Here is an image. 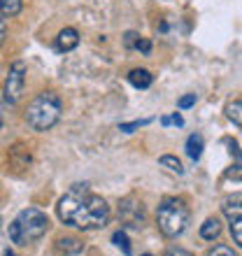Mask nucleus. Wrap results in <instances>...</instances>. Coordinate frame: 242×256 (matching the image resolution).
Wrapping results in <instances>:
<instances>
[{"instance_id":"dca6fc26","label":"nucleus","mask_w":242,"mask_h":256,"mask_svg":"<svg viewBox=\"0 0 242 256\" xmlns=\"http://www.w3.org/2000/svg\"><path fill=\"white\" fill-rule=\"evenodd\" d=\"M24 7V0H0V16H16Z\"/></svg>"},{"instance_id":"423d86ee","label":"nucleus","mask_w":242,"mask_h":256,"mask_svg":"<svg viewBox=\"0 0 242 256\" xmlns=\"http://www.w3.org/2000/svg\"><path fill=\"white\" fill-rule=\"evenodd\" d=\"M24 84H26V66L21 61H16L12 68H10V72H7V77H5V86H2L5 100L10 102V105H14V102L21 98Z\"/></svg>"},{"instance_id":"bb28decb","label":"nucleus","mask_w":242,"mask_h":256,"mask_svg":"<svg viewBox=\"0 0 242 256\" xmlns=\"http://www.w3.org/2000/svg\"><path fill=\"white\" fill-rule=\"evenodd\" d=\"M142 256H152V254H142Z\"/></svg>"},{"instance_id":"f257e3e1","label":"nucleus","mask_w":242,"mask_h":256,"mask_svg":"<svg viewBox=\"0 0 242 256\" xmlns=\"http://www.w3.org/2000/svg\"><path fill=\"white\" fill-rule=\"evenodd\" d=\"M58 219L66 226L80 230H96L108 226L110 222V205L105 198L88 189L86 184H74L56 205Z\"/></svg>"},{"instance_id":"b1692460","label":"nucleus","mask_w":242,"mask_h":256,"mask_svg":"<svg viewBox=\"0 0 242 256\" xmlns=\"http://www.w3.org/2000/svg\"><path fill=\"white\" fill-rule=\"evenodd\" d=\"M5 35H7V26H5V21H2V16H0V44L5 42Z\"/></svg>"},{"instance_id":"a878e982","label":"nucleus","mask_w":242,"mask_h":256,"mask_svg":"<svg viewBox=\"0 0 242 256\" xmlns=\"http://www.w3.org/2000/svg\"><path fill=\"white\" fill-rule=\"evenodd\" d=\"M7 256H14V254H10V252H7Z\"/></svg>"},{"instance_id":"393cba45","label":"nucleus","mask_w":242,"mask_h":256,"mask_svg":"<svg viewBox=\"0 0 242 256\" xmlns=\"http://www.w3.org/2000/svg\"><path fill=\"white\" fill-rule=\"evenodd\" d=\"M0 128H2V116H0Z\"/></svg>"},{"instance_id":"9b49d317","label":"nucleus","mask_w":242,"mask_h":256,"mask_svg":"<svg viewBox=\"0 0 242 256\" xmlns=\"http://www.w3.org/2000/svg\"><path fill=\"white\" fill-rule=\"evenodd\" d=\"M124 44H126V49H135V52H142V54H152V42L144 40L142 35L133 33V30L124 35Z\"/></svg>"},{"instance_id":"6e6552de","label":"nucleus","mask_w":242,"mask_h":256,"mask_svg":"<svg viewBox=\"0 0 242 256\" xmlns=\"http://www.w3.org/2000/svg\"><path fill=\"white\" fill-rule=\"evenodd\" d=\"M77 44H80V33L74 28H63L58 38H56V49L58 52H72Z\"/></svg>"},{"instance_id":"4be33fe9","label":"nucleus","mask_w":242,"mask_h":256,"mask_svg":"<svg viewBox=\"0 0 242 256\" xmlns=\"http://www.w3.org/2000/svg\"><path fill=\"white\" fill-rule=\"evenodd\" d=\"M161 124H163V126H170V124H175V126H184V119L180 116V112H175L172 116H163Z\"/></svg>"},{"instance_id":"f3484780","label":"nucleus","mask_w":242,"mask_h":256,"mask_svg":"<svg viewBox=\"0 0 242 256\" xmlns=\"http://www.w3.org/2000/svg\"><path fill=\"white\" fill-rule=\"evenodd\" d=\"M158 163H161L163 168H168L170 172H175V175H184V166H182V161L177 158V156H161L158 158Z\"/></svg>"},{"instance_id":"5701e85b","label":"nucleus","mask_w":242,"mask_h":256,"mask_svg":"<svg viewBox=\"0 0 242 256\" xmlns=\"http://www.w3.org/2000/svg\"><path fill=\"white\" fill-rule=\"evenodd\" d=\"M166 256H194V254L186 250H182V247H170V250L166 252Z\"/></svg>"},{"instance_id":"39448f33","label":"nucleus","mask_w":242,"mask_h":256,"mask_svg":"<svg viewBox=\"0 0 242 256\" xmlns=\"http://www.w3.org/2000/svg\"><path fill=\"white\" fill-rule=\"evenodd\" d=\"M222 212L228 219V230L233 242L242 250V194H233L228 198H224Z\"/></svg>"},{"instance_id":"20e7f679","label":"nucleus","mask_w":242,"mask_h":256,"mask_svg":"<svg viewBox=\"0 0 242 256\" xmlns=\"http://www.w3.org/2000/svg\"><path fill=\"white\" fill-rule=\"evenodd\" d=\"M191 222V212H188L186 202L182 198H163L158 210H156V224L166 238H177L186 230Z\"/></svg>"},{"instance_id":"412c9836","label":"nucleus","mask_w":242,"mask_h":256,"mask_svg":"<svg viewBox=\"0 0 242 256\" xmlns=\"http://www.w3.org/2000/svg\"><path fill=\"white\" fill-rule=\"evenodd\" d=\"M194 105H196V94H188L177 100V108L180 110H188V108H194Z\"/></svg>"},{"instance_id":"6ab92c4d","label":"nucleus","mask_w":242,"mask_h":256,"mask_svg":"<svg viewBox=\"0 0 242 256\" xmlns=\"http://www.w3.org/2000/svg\"><path fill=\"white\" fill-rule=\"evenodd\" d=\"M208 256H238V254L230 250V247H226V244H214V247L208 252Z\"/></svg>"},{"instance_id":"4468645a","label":"nucleus","mask_w":242,"mask_h":256,"mask_svg":"<svg viewBox=\"0 0 242 256\" xmlns=\"http://www.w3.org/2000/svg\"><path fill=\"white\" fill-rule=\"evenodd\" d=\"M222 233V222L216 219V216H210L205 219V224L200 226V238L202 240H216Z\"/></svg>"},{"instance_id":"ddd939ff","label":"nucleus","mask_w":242,"mask_h":256,"mask_svg":"<svg viewBox=\"0 0 242 256\" xmlns=\"http://www.w3.org/2000/svg\"><path fill=\"white\" fill-rule=\"evenodd\" d=\"M202 147H205V142H202V135L198 133H191L186 140V156L191 161H198L202 156Z\"/></svg>"},{"instance_id":"0eeeda50","label":"nucleus","mask_w":242,"mask_h":256,"mask_svg":"<svg viewBox=\"0 0 242 256\" xmlns=\"http://www.w3.org/2000/svg\"><path fill=\"white\" fill-rule=\"evenodd\" d=\"M119 219L130 228H140L144 224V208L135 196H128L119 202Z\"/></svg>"},{"instance_id":"1a4fd4ad","label":"nucleus","mask_w":242,"mask_h":256,"mask_svg":"<svg viewBox=\"0 0 242 256\" xmlns=\"http://www.w3.org/2000/svg\"><path fill=\"white\" fill-rule=\"evenodd\" d=\"M230 144V154L236 156V163L230 166V168H226V180H233V182H242V152H240V147H238V142H233V140H226Z\"/></svg>"},{"instance_id":"2eb2a0df","label":"nucleus","mask_w":242,"mask_h":256,"mask_svg":"<svg viewBox=\"0 0 242 256\" xmlns=\"http://www.w3.org/2000/svg\"><path fill=\"white\" fill-rule=\"evenodd\" d=\"M226 116H228L236 126H242V96L226 105Z\"/></svg>"},{"instance_id":"9d476101","label":"nucleus","mask_w":242,"mask_h":256,"mask_svg":"<svg viewBox=\"0 0 242 256\" xmlns=\"http://www.w3.org/2000/svg\"><path fill=\"white\" fill-rule=\"evenodd\" d=\"M56 252L58 254H66V256H74L84 252V242L80 238H58L56 240Z\"/></svg>"},{"instance_id":"a211bd4d","label":"nucleus","mask_w":242,"mask_h":256,"mask_svg":"<svg viewBox=\"0 0 242 256\" xmlns=\"http://www.w3.org/2000/svg\"><path fill=\"white\" fill-rule=\"evenodd\" d=\"M112 242H114L124 254H130V242H128V236L124 233V230H116L114 236H112Z\"/></svg>"},{"instance_id":"7ed1b4c3","label":"nucleus","mask_w":242,"mask_h":256,"mask_svg":"<svg viewBox=\"0 0 242 256\" xmlns=\"http://www.w3.org/2000/svg\"><path fill=\"white\" fill-rule=\"evenodd\" d=\"M58 119H60V98L54 91H42L28 102L26 124L38 133L56 126Z\"/></svg>"},{"instance_id":"f8f14e48","label":"nucleus","mask_w":242,"mask_h":256,"mask_svg":"<svg viewBox=\"0 0 242 256\" xmlns=\"http://www.w3.org/2000/svg\"><path fill=\"white\" fill-rule=\"evenodd\" d=\"M128 82H130L135 88H149L152 82H154V77H152V72L144 70V68H135V70L128 72Z\"/></svg>"},{"instance_id":"aec40b11","label":"nucleus","mask_w":242,"mask_h":256,"mask_svg":"<svg viewBox=\"0 0 242 256\" xmlns=\"http://www.w3.org/2000/svg\"><path fill=\"white\" fill-rule=\"evenodd\" d=\"M147 124H152V119H142V122H133V124H121V130L124 133H133L135 128H140V126H147Z\"/></svg>"},{"instance_id":"f03ea898","label":"nucleus","mask_w":242,"mask_h":256,"mask_svg":"<svg viewBox=\"0 0 242 256\" xmlns=\"http://www.w3.org/2000/svg\"><path fill=\"white\" fill-rule=\"evenodd\" d=\"M49 230V216L40 208H26L10 224V240L14 244H30Z\"/></svg>"}]
</instances>
